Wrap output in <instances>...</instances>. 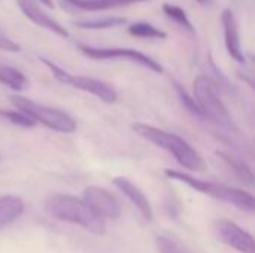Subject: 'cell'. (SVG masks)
Returning a JSON list of instances; mask_svg holds the SVG:
<instances>
[{"instance_id":"1","label":"cell","mask_w":255,"mask_h":253,"mask_svg":"<svg viewBox=\"0 0 255 253\" xmlns=\"http://www.w3.org/2000/svg\"><path fill=\"white\" fill-rule=\"evenodd\" d=\"M43 209L52 219L81 227L94 236L106 234V222L96 216L82 201V198L61 192L49 194L45 198Z\"/></svg>"},{"instance_id":"5","label":"cell","mask_w":255,"mask_h":253,"mask_svg":"<svg viewBox=\"0 0 255 253\" xmlns=\"http://www.w3.org/2000/svg\"><path fill=\"white\" fill-rule=\"evenodd\" d=\"M10 103L16 107V110H21L28 118H31L36 124H42L46 128L63 133V134H72L76 130V121L64 110L51 107L37 101H33L27 97L21 95H12Z\"/></svg>"},{"instance_id":"15","label":"cell","mask_w":255,"mask_h":253,"mask_svg":"<svg viewBox=\"0 0 255 253\" xmlns=\"http://www.w3.org/2000/svg\"><path fill=\"white\" fill-rule=\"evenodd\" d=\"M215 155L230 169V171L241 180V182H244L245 185H253V182H254V174H253V170L250 169V166L245 163V161H242V160H239V158H236V157H232V155H229V154H224V152H220V151H217L215 152Z\"/></svg>"},{"instance_id":"17","label":"cell","mask_w":255,"mask_h":253,"mask_svg":"<svg viewBox=\"0 0 255 253\" xmlns=\"http://www.w3.org/2000/svg\"><path fill=\"white\" fill-rule=\"evenodd\" d=\"M126 22L127 19L123 16H103V18L78 19V21H73V25L78 28H87V30H106V28L123 25Z\"/></svg>"},{"instance_id":"8","label":"cell","mask_w":255,"mask_h":253,"mask_svg":"<svg viewBox=\"0 0 255 253\" xmlns=\"http://www.w3.org/2000/svg\"><path fill=\"white\" fill-rule=\"evenodd\" d=\"M82 201L105 222L108 219H118L123 213V206L118 197L103 186L93 185L85 188L82 192Z\"/></svg>"},{"instance_id":"23","label":"cell","mask_w":255,"mask_h":253,"mask_svg":"<svg viewBox=\"0 0 255 253\" xmlns=\"http://www.w3.org/2000/svg\"><path fill=\"white\" fill-rule=\"evenodd\" d=\"M0 51H7V52H19L21 46L12 40L1 28H0Z\"/></svg>"},{"instance_id":"4","label":"cell","mask_w":255,"mask_h":253,"mask_svg":"<svg viewBox=\"0 0 255 253\" xmlns=\"http://www.w3.org/2000/svg\"><path fill=\"white\" fill-rule=\"evenodd\" d=\"M194 101L200 109L203 119H208L217 124L221 130L227 133H236V125L233 118L226 107L224 101L221 100L217 86L208 76H197L194 79Z\"/></svg>"},{"instance_id":"7","label":"cell","mask_w":255,"mask_h":253,"mask_svg":"<svg viewBox=\"0 0 255 253\" xmlns=\"http://www.w3.org/2000/svg\"><path fill=\"white\" fill-rule=\"evenodd\" d=\"M78 49L88 58L91 60H127L136 64H140L155 73H163V66L151 58L149 55L131 49V48H99V46H91V45H84L79 43Z\"/></svg>"},{"instance_id":"16","label":"cell","mask_w":255,"mask_h":253,"mask_svg":"<svg viewBox=\"0 0 255 253\" xmlns=\"http://www.w3.org/2000/svg\"><path fill=\"white\" fill-rule=\"evenodd\" d=\"M0 84L9 86L13 91H24L30 85L27 76L10 66H0Z\"/></svg>"},{"instance_id":"22","label":"cell","mask_w":255,"mask_h":253,"mask_svg":"<svg viewBox=\"0 0 255 253\" xmlns=\"http://www.w3.org/2000/svg\"><path fill=\"white\" fill-rule=\"evenodd\" d=\"M157 246H158L160 253H188L182 249V246L176 240H173L169 236H158Z\"/></svg>"},{"instance_id":"25","label":"cell","mask_w":255,"mask_h":253,"mask_svg":"<svg viewBox=\"0 0 255 253\" xmlns=\"http://www.w3.org/2000/svg\"><path fill=\"white\" fill-rule=\"evenodd\" d=\"M196 1H199V3L203 4V6H209V4L212 3V0H196Z\"/></svg>"},{"instance_id":"6","label":"cell","mask_w":255,"mask_h":253,"mask_svg":"<svg viewBox=\"0 0 255 253\" xmlns=\"http://www.w3.org/2000/svg\"><path fill=\"white\" fill-rule=\"evenodd\" d=\"M52 73V76L64 84V85H69L72 88H76L79 91H84V92H88V94H93L94 97L100 98L102 101L111 104V103H115L117 98H118V92L115 91V88L112 85H109L108 82H103V81H99V79H94V78H88V76H81V75H73L67 70H64L63 67H60L58 64L52 63L51 60L48 58H43L40 57L39 58Z\"/></svg>"},{"instance_id":"9","label":"cell","mask_w":255,"mask_h":253,"mask_svg":"<svg viewBox=\"0 0 255 253\" xmlns=\"http://www.w3.org/2000/svg\"><path fill=\"white\" fill-rule=\"evenodd\" d=\"M214 233L218 242L239 253H255L254 237L230 219H217L214 222Z\"/></svg>"},{"instance_id":"24","label":"cell","mask_w":255,"mask_h":253,"mask_svg":"<svg viewBox=\"0 0 255 253\" xmlns=\"http://www.w3.org/2000/svg\"><path fill=\"white\" fill-rule=\"evenodd\" d=\"M37 1L43 3V4H45V6H48V7H54V3H52V0H37Z\"/></svg>"},{"instance_id":"2","label":"cell","mask_w":255,"mask_h":253,"mask_svg":"<svg viewBox=\"0 0 255 253\" xmlns=\"http://www.w3.org/2000/svg\"><path fill=\"white\" fill-rule=\"evenodd\" d=\"M131 128L139 137L145 139L146 142H149V143L155 145L157 148L170 154L182 169L190 170V171H203L205 170V161H203L202 155L181 136L160 130L154 125L142 124V122L133 124Z\"/></svg>"},{"instance_id":"19","label":"cell","mask_w":255,"mask_h":253,"mask_svg":"<svg viewBox=\"0 0 255 253\" xmlns=\"http://www.w3.org/2000/svg\"><path fill=\"white\" fill-rule=\"evenodd\" d=\"M163 12H164L170 19H173L176 24H179L181 27H184L188 33L194 34V31H196V30H194V25L191 24V21H190L187 12H185L182 7H179V6H176V4H172V3H164V4H163Z\"/></svg>"},{"instance_id":"11","label":"cell","mask_w":255,"mask_h":253,"mask_svg":"<svg viewBox=\"0 0 255 253\" xmlns=\"http://www.w3.org/2000/svg\"><path fill=\"white\" fill-rule=\"evenodd\" d=\"M221 24L224 28V42L229 55L238 63H245V55L241 43V33L236 15L232 9H224L221 13Z\"/></svg>"},{"instance_id":"18","label":"cell","mask_w":255,"mask_h":253,"mask_svg":"<svg viewBox=\"0 0 255 253\" xmlns=\"http://www.w3.org/2000/svg\"><path fill=\"white\" fill-rule=\"evenodd\" d=\"M127 31L131 36L142 37V39H166L167 37V34L163 30L154 27L149 22H133L128 25Z\"/></svg>"},{"instance_id":"20","label":"cell","mask_w":255,"mask_h":253,"mask_svg":"<svg viewBox=\"0 0 255 253\" xmlns=\"http://www.w3.org/2000/svg\"><path fill=\"white\" fill-rule=\"evenodd\" d=\"M0 118H3L4 121H7L12 125L21 127V128H33L36 125V122L28 118L25 113H22L21 110H4L0 109Z\"/></svg>"},{"instance_id":"21","label":"cell","mask_w":255,"mask_h":253,"mask_svg":"<svg viewBox=\"0 0 255 253\" xmlns=\"http://www.w3.org/2000/svg\"><path fill=\"white\" fill-rule=\"evenodd\" d=\"M173 84H175V89H176V92H178L179 100H181V101H182V104L188 109V112H190L191 115H194V116H197V118H202V119H203V116H202V113H200V109L197 107V104H196L194 98L187 92V89H185L179 82H173Z\"/></svg>"},{"instance_id":"13","label":"cell","mask_w":255,"mask_h":253,"mask_svg":"<svg viewBox=\"0 0 255 253\" xmlns=\"http://www.w3.org/2000/svg\"><path fill=\"white\" fill-rule=\"evenodd\" d=\"M58 1L66 9L99 12V10L124 7V6H130V4H134V3H142V1H146V0H58Z\"/></svg>"},{"instance_id":"3","label":"cell","mask_w":255,"mask_h":253,"mask_svg":"<svg viewBox=\"0 0 255 253\" xmlns=\"http://www.w3.org/2000/svg\"><path fill=\"white\" fill-rule=\"evenodd\" d=\"M164 174L172 179V180H176V182H181L187 186H190L191 189L203 194V195H208L214 200H218V201H223V203H227L230 206H235L244 212H248V213H253L255 210V200L253 197V194L244 191V189H239V188H235V186H229V185H224V183H218V182H209V180H202V179H197L188 173H184V171H179V170H173V169H167L164 170Z\"/></svg>"},{"instance_id":"12","label":"cell","mask_w":255,"mask_h":253,"mask_svg":"<svg viewBox=\"0 0 255 253\" xmlns=\"http://www.w3.org/2000/svg\"><path fill=\"white\" fill-rule=\"evenodd\" d=\"M112 183L114 186L121 192L124 194L128 201L139 210V213L146 219V221H152L154 218V210H152V206L148 200V197L145 195V192L137 186L134 185L131 180H128L127 177H114L112 179Z\"/></svg>"},{"instance_id":"10","label":"cell","mask_w":255,"mask_h":253,"mask_svg":"<svg viewBox=\"0 0 255 253\" xmlns=\"http://www.w3.org/2000/svg\"><path fill=\"white\" fill-rule=\"evenodd\" d=\"M21 12L36 25L58 34L60 37H69V31L52 16H49L39 4L37 0H16Z\"/></svg>"},{"instance_id":"14","label":"cell","mask_w":255,"mask_h":253,"mask_svg":"<svg viewBox=\"0 0 255 253\" xmlns=\"http://www.w3.org/2000/svg\"><path fill=\"white\" fill-rule=\"evenodd\" d=\"M24 201L13 194L0 197V228L10 225L24 213Z\"/></svg>"}]
</instances>
